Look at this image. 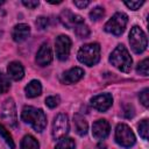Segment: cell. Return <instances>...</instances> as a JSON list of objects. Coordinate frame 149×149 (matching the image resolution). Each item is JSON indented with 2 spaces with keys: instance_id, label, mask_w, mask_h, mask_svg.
Segmentation results:
<instances>
[{
  "instance_id": "cell-1",
  "label": "cell",
  "mask_w": 149,
  "mask_h": 149,
  "mask_svg": "<svg viewBox=\"0 0 149 149\" xmlns=\"http://www.w3.org/2000/svg\"><path fill=\"white\" fill-rule=\"evenodd\" d=\"M21 118L26 123H29L38 133H41L47 126V116H45L44 112L40 108L26 106L22 109Z\"/></svg>"
},
{
  "instance_id": "cell-2",
  "label": "cell",
  "mask_w": 149,
  "mask_h": 149,
  "mask_svg": "<svg viewBox=\"0 0 149 149\" xmlns=\"http://www.w3.org/2000/svg\"><path fill=\"white\" fill-rule=\"evenodd\" d=\"M109 62L112 63V65H114L116 69H119L122 72H129L132 69V57L128 52V50L126 49L125 45L120 44L118 45L113 52L109 56Z\"/></svg>"
},
{
  "instance_id": "cell-3",
  "label": "cell",
  "mask_w": 149,
  "mask_h": 149,
  "mask_svg": "<svg viewBox=\"0 0 149 149\" xmlns=\"http://www.w3.org/2000/svg\"><path fill=\"white\" fill-rule=\"evenodd\" d=\"M77 56L79 62L84 63L85 65L92 66L97 64L100 59V45L98 43L85 44L79 49Z\"/></svg>"
},
{
  "instance_id": "cell-4",
  "label": "cell",
  "mask_w": 149,
  "mask_h": 149,
  "mask_svg": "<svg viewBox=\"0 0 149 149\" xmlns=\"http://www.w3.org/2000/svg\"><path fill=\"white\" fill-rule=\"evenodd\" d=\"M128 22V16L125 13H115L105 24V30L113 35H121Z\"/></svg>"
},
{
  "instance_id": "cell-5",
  "label": "cell",
  "mask_w": 149,
  "mask_h": 149,
  "mask_svg": "<svg viewBox=\"0 0 149 149\" xmlns=\"http://www.w3.org/2000/svg\"><path fill=\"white\" fill-rule=\"evenodd\" d=\"M129 43L134 52L142 54L147 49V36L144 31L137 27L134 26L129 33Z\"/></svg>"
},
{
  "instance_id": "cell-6",
  "label": "cell",
  "mask_w": 149,
  "mask_h": 149,
  "mask_svg": "<svg viewBox=\"0 0 149 149\" xmlns=\"http://www.w3.org/2000/svg\"><path fill=\"white\" fill-rule=\"evenodd\" d=\"M115 141L123 148H130L135 144V135L127 125L119 123L115 129Z\"/></svg>"
},
{
  "instance_id": "cell-7",
  "label": "cell",
  "mask_w": 149,
  "mask_h": 149,
  "mask_svg": "<svg viewBox=\"0 0 149 149\" xmlns=\"http://www.w3.org/2000/svg\"><path fill=\"white\" fill-rule=\"evenodd\" d=\"M69 133V119L65 114L61 113L58 114L52 123V137L55 140H59L62 137H65V135Z\"/></svg>"
},
{
  "instance_id": "cell-8",
  "label": "cell",
  "mask_w": 149,
  "mask_h": 149,
  "mask_svg": "<svg viewBox=\"0 0 149 149\" xmlns=\"http://www.w3.org/2000/svg\"><path fill=\"white\" fill-rule=\"evenodd\" d=\"M1 116L10 127H16L17 126V114H16L15 102L12 98L6 99V101L3 102L2 111H1Z\"/></svg>"
},
{
  "instance_id": "cell-9",
  "label": "cell",
  "mask_w": 149,
  "mask_h": 149,
  "mask_svg": "<svg viewBox=\"0 0 149 149\" xmlns=\"http://www.w3.org/2000/svg\"><path fill=\"white\" fill-rule=\"evenodd\" d=\"M56 56L61 61H65L69 57L71 50V40L66 35H59L55 41Z\"/></svg>"
},
{
  "instance_id": "cell-10",
  "label": "cell",
  "mask_w": 149,
  "mask_h": 149,
  "mask_svg": "<svg viewBox=\"0 0 149 149\" xmlns=\"http://www.w3.org/2000/svg\"><path fill=\"white\" fill-rule=\"evenodd\" d=\"M112 102H113V98L109 93H102L91 99V105L93 106V108H95L99 112L107 111L112 106Z\"/></svg>"
},
{
  "instance_id": "cell-11",
  "label": "cell",
  "mask_w": 149,
  "mask_h": 149,
  "mask_svg": "<svg viewBox=\"0 0 149 149\" xmlns=\"http://www.w3.org/2000/svg\"><path fill=\"white\" fill-rule=\"evenodd\" d=\"M109 134V123L105 119H100L93 123L92 127V135L97 140H104Z\"/></svg>"
},
{
  "instance_id": "cell-12",
  "label": "cell",
  "mask_w": 149,
  "mask_h": 149,
  "mask_svg": "<svg viewBox=\"0 0 149 149\" xmlns=\"http://www.w3.org/2000/svg\"><path fill=\"white\" fill-rule=\"evenodd\" d=\"M61 21L66 28H74L76 26H78V24L84 22L81 16H79L77 14H73L69 9H64L61 13Z\"/></svg>"
},
{
  "instance_id": "cell-13",
  "label": "cell",
  "mask_w": 149,
  "mask_h": 149,
  "mask_svg": "<svg viewBox=\"0 0 149 149\" xmlns=\"http://www.w3.org/2000/svg\"><path fill=\"white\" fill-rule=\"evenodd\" d=\"M52 61V52H51V48L49 47L48 43H44L40 47L37 55H36V63L40 66H45L48 64H50Z\"/></svg>"
},
{
  "instance_id": "cell-14",
  "label": "cell",
  "mask_w": 149,
  "mask_h": 149,
  "mask_svg": "<svg viewBox=\"0 0 149 149\" xmlns=\"http://www.w3.org/2000/svg\"><path fill=\"white\" fill-rule=\"evenodd\" d=\"M84 76V70L80 68H72L70 70H68L66 72H64L62 74L61 81L63 84H73L77 83L79 79H81V77Z\"/></svg>"
},
{
  "instance_id": "cell-15",
  "label": "cell",
  "mask_w": 149,
  "mask_h": 149,
  "mask_svg": "<svg viewBox=\"0 0 149 149\" xmlns=\"http://www.w3.org/2000/svg\"><path fill=\"white\" fill-rule=\"evenodd\" d=\"M29 34H30V28L24 23L16 24L12 31V36L15 42H23L24 40L28 38Z\"/></svg>"
},
{
  "instance_id": "cell-16",
  "label": "cell",
  "mask_w": 149,
  "mask_h": 149,
  "mask_svg": "<svg viewBox=\"0 0 149 149\" xmlns=\"http://www.w3.org/2000/svg\"><path fill=\"white\" fill-rule=\"evenodd\" d=\"M7 72H8V76L14 80H20L24 76V69H23L22 64L19 62L9 63V65L7 68Z\"/></svg>"
},
{
  "instance_id": "cell-17",
  "label": "cell",
  "mask_w": 149,
  "mask_h": 149,
  "mask_svg": "<svg viewBox=\"0 0 149 149\" xmlns=\"http://www.w3.org/2000/svg\"><path fill=\"white\" fill-rule=\"evenodd\" d=\"M24 92H26V95L28 98H35L37 95L41 94L42 92V86H41V83L38 80H31L24 88Z\"/></svg>"
},
{
  "instance_id": "cell-18",
  "label": "cell",
  "mask_w": 149,
  "mask_h": 149,
  "mask_svg": "<svg viewBox=\"0 0 149 149\" xmlns=\"http://www.w3.org/2000/svg\"><path fill=\"white\" fill-rule=\"evenodd\" d=\"M73 120H74V126H76L77 133H78L80 136H84V135L87 133V128H88L86 120H85L81 115H79V114H76V115L73 116Z\"/></svg>"
},
{
  "instance_id": "cell-19",
  "label": "cell",
  "mask_w": 149,
  "mask_h": 149,
  "mask_svg": "<svg viewBox=\"0 0 149 149\" xmlns=\"http://www.w3.org/2000/svg\"><path fill=\"white\" fill-rule=\"evenodd\" d=\"M37 140L31 135H26L21 141V149H38Z\"/></svg>"
},
{
  "instance_id": "cell-20",
  "label": "cell",
  "mask_w": 149,
  "mask_h": 149,
  "mask_svg": "<svg viewBox=\"0 0 149 149\" xmlns=\"http://www.w3.org/2000/svg\"><path fill=\"white\" fill-rule=\"evenodd\" d=\"M74 141L71 137H62L55 149H74Z\"/></svg>"
},
{
  "instance_id": "cell-21",
  "label": "cell",
  "mask_w": 149,
  "mask_h": 149,
  "mask_svg": "<svg viewBox=\"0 0 149 149\" xmlns=\"http://www.w3.org/2000/svg\"><path fill=\"white\" fill-rule=\"evenodd\" d=\"M74 30H76L77 36L80 37V38H86L90 35V29H88V27L84 22L80 23V24H78V26H76L74 27Z\"/></svg>"
},
{
  "instance_id": "cell-22",
  "label": "cell",
  "mask_w": 149,
  "mask_h": 149,
  "mask_svg": "<svg viewBox=\"0 0 149 149\" xmlns=\"http://www.w3.org/2000/svg\"><path fill=\"white\" fill-rule=\"evenodd\" d=\"M0 135L2 136V139L5 140V142L10 147V149H14L15 148V144H14V141H13L10 134L7 132V129L2 125H0Z\"/></svg>"
},
{
  "instance_id": "cell-23",
  "label": "cell",
  "mask_w": 149,
  "mask_h": 149,
  "mask_svg": "<svg viewBox=\"0 0 149 149\" xmlns=\"http://www.w3.org/2000/svg\"><path fill=\"white\" fill-rule=\"evenodd\" d=\"M10 87V83H9V78L0 72V94L1 93H6Z\"/></svg>"
},
{
  "instance_id": "cell-24",
  "label": "cell",
  "mask_w": 149,
  "mask_h": 149,
  "mask_svg": "<svg viewBox=\"0 0 149 149\" xmlns=\"http://www.w3.org/2000/svg\"><path fill=\"white\" fill-rule=\"evenodd\" d=\"M148 129H149V127H148V120L144 119L139 125V133H140V135H141V137L143 140H148V132H149Z\"/></svg>"
},
{
  "instance_id": "cell-25",
  "label": "cell",
  "mask_w": 149,
  "mask_h": 149,
  "mask_svg": "<svg viewBox=\"0 0 149 149\" xmlns=\"http://www.w3.org/2000/svg\"><path fill=\"white\" fill-rule=\"evenodd\" d=\"M104 14H105L104 8H101V7H95V8H93V9L90 12V17H91L92 21H98V20H100V19L104 16Z\"/></svg>"
},
{
  "instance_id": "cell-26",
  "label": "cell",
  "mask_w": 149,
  "mask_h": 149,
  "mask_svg": "<svg viewBox=\"0 0 149 149\" xmlns=\"http://www.w3.org/2000/svg\"><path fill=\"white\" fill-rule=\"evenodd\" d=\"M148 63H149L148 58H146V59H143L141 63H139V65H137V68H136L137 73H140V74H142V76H148V70H149Z\"/></svg>"
},
{
  "instance_id": "cell-27",
  "label": "cell",
  "mask_w": 149,
  "mask_h": 149,
  "mask_svg": "<svg viewBox=\"0 0 149 149\" xmlns=\"http://www.w3.org/2000/svg\"><path fill=\"white\" fill-rule=\"evenodd\" d=\"M149 92V90L148 88H144L142 92H140V94H139V99H140V101L142 102V105L143 106H146V107H148V105H149V98H148V93Z\"/></svg>"
},
{
  "instance_id": "cell-28",
  "label": "cell",
  "mask_w": 149,
  "mask_h": 149,
  "mask_svg": "<svg viewBox=\"0 0 149 149\" xmlns=\"http://www.w3.org/2000/svg\"><path fill=\"white\" fill-rule=\"evenodd\" d=\"M58 102H59V97H57V95H51V97H48L45 99V105L50 108L56 107L58 105Z\"/></svg>"
},
{
  "instance_id": "cell-29",
  "label": "cell",
  "mask_w": 149,
  "mask_h": 149,
  "mask_svg": "<svg viewBox=\"0 0 149 149\" xmlns=\"http://www.w3.org/2000/svg\"><path fill=\"white\" fill-rule=\"evenodd\" d=\"M48 23H49V21H48V19L44 17V16H40V17H37V20L35 21L36 27L40 28V29H45V28L48 27Z\"/></svg>"
},
{
  "instance_id": "cell-30",
  "label": "cell",
  "mask_w": 149,
  "mask_h": 149,
  "mask_svg": "<svg viewBox=\"0 0 149 149\" xmlns=\"http://www.w3.org/2000/svg\"><path fill=\"white\" fill-rule=\"evenodd\" d=\"M143 2H144V1H139V0H136V1H125V5H126L128 8L133 9V10H136L140 6L143 5Z\"/></svg>"
},
{
  "instance_id": "cell-31",
  "label": "cell",
  "mask_w": 149,
  "mask_h": 149,
  "mask_svg": "<svg viewBox=\"0 0 149 149\" xmlns=\"http://www.w3.org/2000/svg\"><path fill=\"white\" fill-rule=\"evenodd\" d=\"M22 3H23L26 7H28V8H31V9H33V8L37 7L40 2H38L37 0H28V1H27V0H23V1H22Z\"/></svg>"
},
{
  "instance_id": "cell-32",
  "label": "cell",
  "mask_w": 149,
  "mask_h": 149,
  "mask_svg": "<svg viewBox=\"0 0 149 149\" xmlns=\"http://www.w3.org/2000/svg\"><path fill=\"white\" fill-rule=\"evenodd\" d=\"M73 3H74V6H77L78 8H84V7H86V6H88L90 5V1L88 0H83V1H79V0H76V1H73Z\"/></svg>"
},
{
  "instance_id": "cell-33",
  "label": "cell",
  "mask_w": 149,
  "mask_h": 149,
  "mask_svg": "<svg viewBox=\"0 0 149 149\" xmlns=\"http://www.w3.org/2000/svg\"><path fill=\"white\" fill-rule=\"evenodd\" d=\"M2 3H3V1H0V6H1V5H2Z\"/></svg>"
}]
</instances>
